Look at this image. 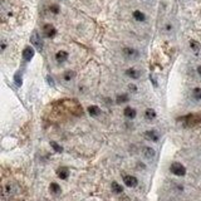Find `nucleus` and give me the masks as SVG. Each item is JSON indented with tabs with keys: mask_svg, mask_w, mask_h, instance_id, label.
Segmentation results:
<instances>
[{
	"mask_svg": "<svg viewBox=\"0 0 201 201\" xmlns=\"http://www.w3.org/2000/svg\"><path fill=\"white\" fill-rule=\"evenodd\" d=\"M192 94H194V98L195 99H201V88H195L194 92H192Z\"/></svg>",
	"mask_w": 201,
	"mask_h": 201,
	"instance_id": "obj_23",
	"label": "nucleus"
},
{
	"mask_svg": "<svg viewBox=\"0 0 201 201\" xmlns=\"http://www.w3.org/2000/svg\"><path fill=\"white\" fill-rule=\"evenodd\" d=\"M145 138L149 140V141H152V142H156V141H158V138H160V136H158V133L155 130H150V131L145 132Z\"/></svg>",
	"mask_w": 201,
	"mask_h": 201,
	"instance_id": "obj_6",
	"label": "nucleus"
},
{
	"mask_svg": "<svg viewBox=\"0 0 201 201\" xmlns=\"http://www.w3.org/2000/svg\"><path fill=\"white\" fill-rule=\"evenodd\" d=\"M30 43L33 44L38 50H41V49H43V43H41L40 37H39V34L37 33V31H33V34L30 35Z\"/></svg>",
	"mask_w": 201,
	"mask_h": 201,
	"instance_id": "obj_3",
	"label": "nucleus"
},
{
	"mask_svg": "<svg viewBox=\"0 0 201 201\" xmlns=\"http://www.w3.org/2000/svg\"><path fill=\"white\" fill-rule=\"evenodd\" d=\"M142 152H143V156L146 158H153L155 157V150L151 149V147H143Z\"/></svg>",
	"mask_w": 201,
	"mask_h": 201,
	"instance_id": "obj_12",
	"label": "nucleus"
},
{
	"mask_svg": "<svg viewBox=\"0 0 201 201\" xmlns=\"http://www.w3.org/2000/svg\"><path fill=\"white\" fill-rule=\"evenodd\" d=\"M57 176L62 180H67L68 176H69V170L67 167H59L57 170Z\"/></svg>",
	"mask_w": 201,
	"mask_h": 201,
	"instance_id": "obj_8",
	"label": "nucleus"
},
{
	"mask_svg": "<svg viewBox=\"0 0 201 201\" xmlns=\"http://www.w3.org/2000/svg\"><path fill=\"white\" fill-rule=\"evenodd\" d=\"M47 81H48V83L50 84V86H54V81H53V78H50V77H47Z\"/></svg>",
	"mask_w": 201,
	"mask_h": 201,
	"instance_id": "obj_26",
	"label": "nucleus"
},
{
	"mask_svg": "<svg viewBox=\"0 0 201 201\" xmlns=\"http://www.w3.org/2000/svg\"><path fill=\"white\" fill-rule=\"evenodd\" d=\"M197 72H199V74H200V76H201V66H200V67H199V68H197Z\"/></svg>",
	"mask_w": 201,
	"mask_h": 201,
	"instance_id": "obj_28",
	"label": "nucleus"
},
{
	"mask_svg": "<svg viewBox=\"0 0 201 201\" xmlns=\"http://www.w3.org/2000/svg\"><path fill=\"white\" fill-rule=\"evenodd\" d=\"M43 34L45 38H53V37H56L57 34V29L53 27L52 24H45L43 27Z\"/></svg>",
	"mask_w": 201,
	"mask_h": 201,
	"instance_id": "obj_4",
	"label": "nucleus"
},
{
	"mask_svg": "<svg viewBox=\"0 0 201 201\" xmlns=\"http://www.w3.org/2000/svg\"><path fill=\"white\" fill-rule=\"evenodd\" d=\"M130 101V97L127 96V94H118L117 98H116V102H117V104H123L126 102Z\"/></svg>",
	"mask_w": 201,
	"mask_h": 201,
	"instance_id": "obj_14",
	"label": "nucleus"
},
{
	"mask_svg": "<svg viewBox=\"0 0 201 201\" xmlns=\"http://www.w3.org/2000/svg\"><path fill=\"white\" fill-rule=\"evenodd\" d=\"M123 114L126 116L127 118H135L136 117V109L135 108H132V107H126L124 108V111H123Z\"/></svg>",
	"mask_w": 201,
	"mask_h": 201,
	"instance_id": "obj_11",
	"label": "nucleus"
},
{
	"mask_svg": "<svg viewBox=\"0 0 201 201\" xmlns=\"http://www.w3.org/2000/svg\"><path fill=\"white\" fill-rule=\"evenodd\" d=\"M49 190H50V192H52L53 195L60 194V186H59L57 182H52L50 186H49Z\"/></svg>",
	"mask_w": 201,
	"mask_h": 201,
	"instance_id": "obj_13",
	"label": "nucleus"
},
{
	"mask_svg": "<svg viewBox=\"0 0 201 201\" xmlns=\"http://www.w3.org/2000/svg\"><path fill=\"white\" fill-rule=\"evenodd\" d=\"M56 59L58 63H63V62H66L68 59V53L64 52V50H59L57 54H56Z\"/></svg>",
	"mask_w": 201,
	"mask_h": 201,
	"instance_id": "obj_9",
	"label": "nucleus"
},
{
	"mask_svg": "<svg viewBox=\"0 0 201 201\" xmlns=\"http://www.w3.org/2000/svg\"><path fill=\"white\" fill-rule=\"evenodd\" d=\"M123 182L127 187H136L137 184H138V181H137V178L135 176H131V175H126L123 177Z\"/></svg>",
	"mask_w": 201,
	"mask_h": 201,
	"instance_id": "obj_5",
	"label": "nucleus"
},
{
	"mask_svg": "<svg viewBox=\"0 0 201 201\" xmlns=\"http://www.w3.org/2000/svg\"><path fill=\"white\" fill-rule=\"evenodd\" d=\"M49 10H50L53 14H58V13H59V6H58V5H50Z\"/></svg>",
	"mask_w": 201,
	"mask_h": 201,
	"instance_id": "obj_25",
	"label": "nucleus"
},
{
	"mask_svg": "<svg viewBox=\"0 0 201 201\" xmlns=\"http://www.w3.org/2000/svg\"><path fill=\"white\" fill-rule=\"evenodd\" d=\"M190 47L192 48V50H194L195 53H199V52H200V49H201L200 44L197 43V41H195V40H191V41H190Z\"/></svg>",
	"mask_w": 201,
	"mask_h": 201,
	"instance_id": "obj_20",
	"label": "nucleus"
},
{
	"mask_svg": "<svg viewBox=\"0 0 201 201\" xmlns=\"http://www.w3.org/2000/svg\"><path fill=\"white\" fill-rule=\"evenodd\" d=\"M170 171L176 175V176H185L186 175V168L184 165H181L180 162H174L171 166H170Z\"/></svg>",
	"mask_w": 201,
	"mask_h": 201,
	"instance_id": "obj_2",
	"label": "nucleus"
},
{
	"mask_svg": "<svg viewBox=\"0 0 201 201\" xmlns=\"http://www.w3.org/2000/svg\"><path fill=\"white\" fill-rule=\"evenodd\" d=\"M112 190H113V192L114 194H122L123 192V188H122V186L121 185H118L117 182H112Z\"/></svg>",
	"mask_w": 201,
	"mask_h": 201,
	"instance_id": "obj_19",
	"label": "nucleus"
},
{
	"mask_svg": "<svg viewBox=\"0 0 201 201\" xmlns=\"http://www.w3.org/2000/svg\"><path fill=\"white\" fill-rule=\"evenodd\" d=\"M126 74L128 76V77H131V78H133V79H137V78L140 77V73L137 72L136 69H133V68L127 69V70H126Z\"/></svg>",
	"mask_w": 201,
	"mask_h": 201,
	"instance_id": "obj_17",
	"label": "nucleus"
},
{
	"mask_svg": "<svg viewBox=\"0 0 201 201\" xmlns=\"http://www.w3.org/2000/svg\"><path fill=\"white\" fill-rule=\"evenodd\" d=\"M14 81H15V83H16V86H22V77H20V73H16L15 74V77H14Z\"/></svg>",
	"mask_w": 201,
	"mask_h": 201,
	"instance_id": "obj_24",
	"label": "nucleus"
},
{
	"mask_svg": "<svg viewBox=\"0 0 201 201\" xmlns=\"http://www.w3.org/2000/svg\"><path fill=\"white\" fill-rule=\"evenodd\" d=\"M123 54L127 58H136L137 56H138V53H137V50H135L132 48H124L123 49Z\"/></svg>",
	"mask_w": 201,
	"mask_h": 201,
	"instance_id": "obj_10",
	"label": "nucleus"
},
{
	"mask_svg": "<svg viewBox=\"0 0 201 201\" xmlns=\"http://www.w3.org/2000/svg\"><path fill=\"white\" fill-rule=\"evenodd\" d=\"M133 18L137 20V22H145V14L142 12H140V10H136V12H133Z\"/></svg>",
	"mask_w": 201,
	"mask_h": 201,
	"instance_id": "obj_16",
	"label": "nucleus"
},
{
	"mask_svg": "<svg viewBox=\"0 0 201 201\" xmlns=\"http://www.w3.org/2000/svg\"><path fill=\"white\" fill-rule=\"evenodd\" d=\"M73 77H74V72H72V70H67L64 73V76H63V78H64V81H70Z\"/></svg>",
	"mask_w": 201,
	"mask_h": 201,
	"instance_id": "obj_22",
	"label": "nucleus"
},
{
	"mask_svg": "<svg viewBox=\"0 0 201 201\" xmlns=\"http://www.w3.org/2000/svg\"><path fill=\"white\" fill-rule=\"evenodd\" d=\"M145 117H146V120H149V121L155 120V118H156V112H155L153 109H151V108L146 109V112H145Z\"/></svg>",
	"mask_w": 201,
	"mask_h": 201,
	"instance_id": "obj_18",
	"label": "nucleus"
},
{
	"mask_svg": "<svg viewBox=\"0 0 201 201\" xmlns=\"http://www.w3.org/2000/svg\"><path fill=\"white\" fill-rule=\"evenodd\" d=\"M180 121H184L186 126H196L201 123V113H191L185 117L180 118Z\"/></svg>",
	"mask_w": 201,
	"mask_h": 201,
	"instance_id": "obj_1",
	"label": "nucleus"
},
{
	"mask_svg": "<svg viewBox=\"0 0 201 201\" xmlns=\"http://www.w3.org/2000/svg\"><path fill=\"white\" fill-rule=\"evenodd\" d=\"M88 113L92 116V117H97V116L101 113V109L97 107V106H91L88 108Z\"/></svg>",
	"mask_w": 201,
	"mask_h": 201,
	"instance_id": "obj_15",
	"label": "nucleus"
},
{
	"mask_svg": "<svg viewBox=\"0 0 201 201\" xmlns=\"http://www.w3.org/2000/svg\"><path fill=\"white\" fill-rule=\"evenodd\" d=\"M130 91H133V92H136V87H135V86H130Z\"/></svg>",
	"mask_w": 201,
	"mask_h": 201,
	"instance_id": "obj_27",
	"label": "nucleus"
},
{
	"mask_svg": "<svg viewBox=\"0 0 201 201\" xmlns=\"http://www.w3.org/2000/svg\"><path fill=\"white\" fill-rule=\"evenodd\" d=\"M33 57H34V49L30 48V47H27L23 50V58H24V60L30 62L31 59H33Z\"/></svg>",
	"mask_w": 201,
	"mask_h": 201,
	"instance_id": "obj_7",
	"label": "nucleus"
},
{
	"mask_svg": "<svg viewBox=\"0 0 201 201\" xmlns=\"http://www.w3.org/2000/svg\"><path fill=\"white\" fill-rule=\"evenodd\" d=\"M50 146L53 147V150H54L56 152H58V153H60V152H63V147L62 146H59L57 142H54V141H52L50 142Z\"/></svg>",
	"mask_w": 201,
	"mask_h": 201,
	"instance_id": "obj_21",
	"label": "nucleus"
}]
</instances>
